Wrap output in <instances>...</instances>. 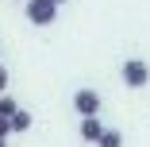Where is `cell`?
<instances>
[{
	"mask_svg": "<svg viewBox=\"0 0 150 147\" xmlns=\"http://www.w3.org/2000/svg\"><path fill=\"white\" fill-rule=\"evenodd\" d=\"M23 4H27V19L35 27H50L58 19V4H50V0H23Z\"/></svg>",
	"mask_w": 150,
	"mask_h": 147,
	"instance_id": "obj_1",
	"label": "cell"
},
{
	"mask_svg": "<svg viewBox=\"0 0 150 147\" xmlns=\"http://www.w3.org/2000/svg\"><path fill=\"white\" fill-rule=\"evenodd\" d=\"M119 74H123V85H127V89H142V85L150 81V66L142 62V58H127Z\"/></svg>",
	"mask_w": 150,
	"mask_h": 147,
	"instance_id": "obj_2",
	"label": "cell"
},
{
	"mask_svg": "<svg viewBox=\"0 0 150 147\" xmlns=\"http://www.w3.org/2000/svg\"><path fill=\"white\" fill-rule=\"evenodd\" d=\"M100 105H104V101H100L96 89H77V93H73V108H77V116H96Z\"/></svg>",
	"mask_w": 150,
	"mask_h": 147,
	"instance_id": "obj_3",
	"label": "cell"
},
{
	"mask_svg": "<svg viewBox=\"0 0 150 147\" xmlns=\"http://www.w3.org/2000/svg\"><path fill=\"white\" fill-rule=\"evenodd\" d=\"M100 136H104L100 116H81V139H85V143H96Z\"/></svg>",
	"mask_w": 150,
	"mask_h": 147,
	"instance_id": "obj_4",
	"label": "cell"
},
{
	"mask_svg": "<svg viewBox=\"0 0 150 147\" xmlns=\"http://www.w3.org/2000/svg\"><path fill=\"white\" fill-rule=\"evenodd\" d=\"M8 124H12V132H27V128H31V112H27V108H16L8 116Z\"/></svg>",
	"mask_w": 150,
	"mask_h": 147,
	"instance_id": "obj_5",
	"label": "cell"
},
{
	"mask_svg": "<svg viewBox=\"0 0 150 147\" xmlns=\"http://www.w3.org/2000/svg\"><path fill=\"white\" fill-rule=\"evenodd\" d=\"M96 147H123V132H115V128H104V136L96 139Z\"/></svg>",
	"mask_w": 150,
	"mask_h": 147,
	"instance_id": "obj_6",
	"label": "cell"
},
{
	"mask_svg": "<svg viewBox=\"0 0 150 147\" xmlns=\"http://www.w3.org/2000/svg\"><path fill=\"white\" fill-rule=\"evenodd\" d=\"M19 108V101H12V97H4V93H0V116H12Z\"/></svg>",
	"mask_w": 150,
	"mask_h": 147,
	"instance_id": "obj_7",
	"label": "cell"
},
{
	"mask_svg": "<svg viewBox=\"0 0 150 147\" xmlns=\"http://www.w3.org/2000/svg\"><path fill=\"white\" fill-rule=\"evenodd\" d=\"M12 136V124H8V116H0V139H8Z\"/></svg>",
	"mask_w": 150,
	"mask_h": 147,
	"instance_id": "obj_8",
	"label": "cell"
},
{
	"mask_svg": "<svg viewBox=\"0 0 150 147\" xmlns=\"http://www.w3.org/2000/svg\"><path fill=\"white\" fill-rule=\"evenodd\" d=\"M4 89H8V70L0 66V93H4Z\"/></svg>",
	"mask_w": 150,
	"mask_h": 147,
	"instance_id": "obj_9",
	"label": "cell"
},
{
	"mask_svg": "<svg viewBox=\"0 0 150 147\" xmlns=\"http://www.w3.org/2000/svg\"><path fill=\"white\" fill-rule=\"evenodd\" d=\"M50 4H66V0H50Z\"/></svg>",
	"mask_w": 150,
	"mask_h": 147,
	"instance_id": "obj_10",
	"label": "cell"
},
{
	"mask_svg": "<svg viewBox=\"0 0 150 147\" xmlns=\"http://www.w3.org/2000/svg\"><path fill=\"white\" fill-rule=\"evenodd\" d=\"M0 147H8V139H0Z\"/></svg>",
	"mask_w": 150,
	"mask_h": 147,
	"instance_id": "obj_11",
	"label": "cell"
}]
</instances>
